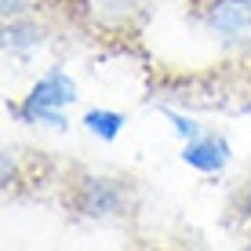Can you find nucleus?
I'll return each mask as SVG.
<instances>
[{
	"label": "nucleus",
	"instance_id": "nucleus-3",
	"mask_svg": "<svg viewBox=\"0 0 251 251\" xmlns=\"http://www.w3.org/2000/svg\"><path fill=\"white\" fill-rule=\"evenodd\" d=\"M80 99L76 91V80L66 73L62 66H51L48 73H40V80L29 88V95H22L19 102H7L15 120L22 124H37V127H55V131H66V109Z\"/></svg>",
	"mask_w": 251,
	"mask_h": 251
},
{
	"label": "nucleus",
	"instance_id": "nucleus-4",
	"mask_svg": "<svg viewBox=\"0 0 251 251\" xmlns=\"http://www.w3.org/2000/svg\"><path fill=\"white\" fill-rule=\"evenodd\" d=\"M229 160H233L229 138L222 131H211V127H204L197 138H186V146H182V164L201 171V175H219Z\"/></svg>",
	"mask_w": 251,
	"mask_h": 251
},
{
	"label": "nucleus",
	"instance_id": "nucleus-1",
	"mask_svg": "<svg viewBox=\"0 0 251 251\" xmlns=\"http://www.w3.org/2000/svg\"><path fill=\"white\" fill-rule=\"evenodd\" d=\"M48 29H62L102 58H135L157 22L160 0H37Z\"/></svg>",
	"mask_w": 251,
	"mask_h": 251
},
{
	"label": "nucleus",
	"instance_id": "nucleus-7",
	"mask_svg": "<svg viewBox=\"0 0 251 251\" xmlns=\"http://www.w3.org/2000/svg\"><path fill=\"white\" fill-rule=\"evenodd\" d=\"M164 113H168V120H171V124H175V131H178V135H182V138H197V135H201V131H204V127H201V124H197V120H193V117H186V113H178V109H164Z\"/></svg>",
	"mask_w": 251,
	"mask_h": 251
},
{
	"label": "nucleus",
	"instance_id": "nucleus-2",
	"mask_svg": "<svg viewBox=\"0 0 251 251\" xmlns=\"http://www.w3.org/2000/svg\"><path fill=\"white\" fill-rule=\"evenodd\" d=\"M48 201H55L69 219L76 222H127L142 211V189L135 178L113 175V171H95L88 164H62L55 175Z\"/></svg>",
	"mask_w": 251,
	"mask_h": 251
},
{
	"label": "nucleus",
	"instance_id": "nucleus-5",
	"mask_svg": "<svg viewBox=\"0 0 251 251\" xmlns=\"http://www.w3.org/2000/svg\"><path fill=\"white\" fill-rule=\"evenodd\" d=\"M84 127H88V135L102 138V142H113V138H120V131L127 127V117L120 113V109H109V106H95L84 113L80 120Z\"/></svg>",
	"mask_w": 251,
	"mask_h": 251
},
{
	"label": "nucleus",
	"instance_id": "nucleus-6",
	"mask_svg": "<svg viewBox=\"0 0 251 251\" xmlns=\"http://www.w3.org/2000/svg\"><path fill=\"white\" fill-rule=\"evenodd\" d=\"M229 211H237L240 226H251V178H248V182L240 178L237 193H233V204H229Z\"/></svg>",
	"mask_w": 251,
	"mask_h": 251
}]
</instances>
